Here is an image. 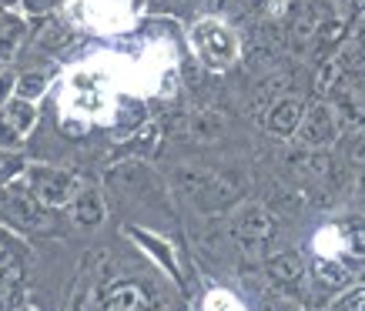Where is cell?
Listing matches in <instances>:
<instances>
[{
	"mask_svg": "<svg viewBox=\"0 0 365 311\" xmlns=\"http://www.w3.org/2000/svg\"><path fill=\"white\" fill-rule=\"evenodd\" d=\"M288 88H292V74H285V70H278V74H268V78L262 80L258 88H255L252 111H255V114H268Z\"/></svg>",
	"mask_w": 365,
	"mask_h": 311,
	"instance_id": "12",
	"label": "cell"
},
{
	"mask_svg": "<svg viewBox=\"0 0 365 311\" xmlns=\"http://www.w3.org/2000/svg\"><path fill=\"white\" fill-rule=\"evenodd\" d=\"M11 88H14V80L7 78V74H0V97H4V94H11Z\"/></svg>",
	"mask_w": 365,
	"mask_h": 311,
	"instance_id": "31",
	"label": "cell"
},
{
	"mask_svg": "<svg viewBox=\"0 0 365 311\" xmlns=\"http://www.w3.org/2000/svg\"><path fill=\"white\" fill-rule=\"evenodd\" d=\"M332 311H365V288H359V291H352L349 298H342L339 305H335Z\"/></svg>",
	"mask_w": 365,
	"mask_h": 311,
	"instance_id": "26",
	"label": "cell"
},
{
	"mask_svg": "<svg viewBox=\"0 0 365 311\" xmlns=\"http://www.w3.org/2000/svg\"><path fill=\"white\" fill-rule=\"evenodd\" d=\"M24 41V21L17 17H0V60L17 54V44Z\"/></svg>",
	"mask_w": 365,
	"mask_h": 311,
	"instance_id": "17",
	"label": "cell"
},
{
	"mask_svg": "<svg viewBox=\"0 0 365 311\" xmlns=\"http://www.w3.org/2000/svg\"><path fill=\"white\" fill-rule=\"evenodd\" d=\"M24 157L14 154V151H0V184H7V181H14L17 174L24 171Z\"/></svg>",
	"mask_w": 365,
	"mask_h": 311,
	"instance_id": "23",
	"label": "cell"
},
{
	"mask_svg": "<svg viewBox=\"0 0 365 311\" xmlns=\"http://www.w3.org/2000/svg\"><path fill=\"white\" fill-rule=\"evenodd\" d=\"M339 137V114H335L332 104H312L305 117H302V127H299V141L302 147H309V151H319V147H329Z\"/></svg>",
	"mask_w": 365,
	"mask_h": 311,
	"instance_id": "4",
	"label": "cell"
},
{
	"mask_svg": "<svg viewBox=\"0 0 365 311\" xmlns=\"http://www.w3.org/2000/svg\"><path fill=\"white\" fill-rule=\"evenodd\" d=\"M4 117H7V121L14 124V131L21 134H31L34 131V124H37V111H34V104L31 100H7V104H4Z\"/></svg>",
	"mask_w": 365,
	"mask_h": 311,
	"instance_id": "16",
	"label": "cell"
},
{
	"mask_svg": "<svg viewBox=\"0 0 365 311\" xmlns=\"http://www.w3.org/2000/svg\"><path fill=\"white\" fill-rule=\"evenodd\" d=\"M235 238L242 241L245 251H262V248L272 241L278 234V214L265 204H252V208H245L232 224Z\"/></svg>",
	"mask_w": 365,
	"mask_h": 311,
	"instance_id": "3",
	"label": "cell"
},
{
	"mask_svg": "<svg viewBox=\"0 0 365 311\" xmlns=\"http://www.w3.org/2000/svg\"><path fill=\"white\" fill-rule=\"evenodd\" d=\"M101 311H155V295L141 281H121L104 291Z\"/></svg>",
	"mask_w": 365,
	"mask_h": 311,
	"instance_id": "9",
	"label": "cell"
},
{
	"mask_svg": "<svg viewBox=\"0 0 365 311\" xmlns=\"http://www.w3.org/2000/svg\"><path fill=\"white\" fill-rule=\"evenodd\" d=\"M31 194L44 208H61V204H74L78 198V178L67 174L61 167H51V164H34L31 167Z\"/></svg>",
	"mask_w": 365,
	"mask_h": 311,
	"instance_id": "2",
	"label": "cell"
},
{
	"mask_svg": "<svg viewBox=\"0 0 365 311\" xmlns=\"http://www.w3.org/2000/svg\"><path fill=\"white\" fill-rule=\"evenodd\" d=\"M4 214H7L17 228H24V231H47V228L54 224V218L47 214L44 204L34 198V194H24V191H11V194L4 198Z\"/></svg>",
	"mask_w": 365,
	"mask_h": 311,
	"instance_id": "5",
	"label": "cell"
},
{
	"mask_svg": "<svg viewBox=\"0 0 365 311\" xmlns=\"http://www.w3.org/2000/svg\"><path fill=\"white\" fill-rule=\"evenodd\" d=\"M272 311H302L299 305H292V301H275V305H272Z\"/></svg>",
	"mask_w": 365,
	"mask_h": 311,
	"instance_id": "30",
	"label": "cell"
},
{
	"mask_svg": "<svg viewBox=\"0 0 365 311\" xmlns=\"http://www.w3.org/2000/svg\"><path fill=\"white\" fill-rule=\"evenodd\" d=\"M165 131L175 134V137H188V141H215V137H222L225 124L218 114L201 111V114H178V117H168Z\"/></svg>",
	"mask_w": 365,
	"mask_h": 311,
	"instance_id": "7",
	"label": "cell"
},
{
	"mask_svg": "<svg viewBox=\"0 0 365 311\" xmlns=\"http://www.w3.org/2000/svg\"><path fill=\"white\" fill-rule=\"evenodd\" d=\"M302 117H305V104L299 97H282L265 114V127L268 134H275V137H292V134H299L302 127Z\"/></svg>",
	"mask_w": 365,
	"mask_h": 311,
	"instance_id": "10",
	"label": "cell"
},
{
	"mask_svg": "<svg viewBox=\"0 0 365 311\" xmlns=\"http://www.w3.org/2000/svg\"><path fill=\"white\" fill-rule=\"evenodd\" d=\"M0 144L7 147V144H21V134L14 131V124L7 121V117H4V111H0Z\"/></svg>",
	"mask_w": 365,
	"mask_h": 311,
	"instance_id": "27",
	"label": "cell"
},
{
	"mask_svg": "<svg viewBox=\"0 0 365 311\" xmlns=\"http://www.w3.org/2000/svg\"><path fill=\"white\" fill-rule=\"evenodd\" d=\"M195 41H198V47H201V57H205L211 67H228L235 60V54H238L235 37L225 31L222 23H198Z\"/></svg>",
	"mask_w": 365,
	"mask_h": 311,
	"instance_id": "6",
	"label": "cell"
},
{
	"mask_svg": "<svg viewBox=\"0 0 365 311\" xmlns=\"http://www.w3.org/2000/svg\"><path fill=\"white\" fill-rule=\"evenodd\" d=\"M67 41H71V31H67V27H61V23H51V27L41 33V47H44V51H51V54H57L61 47H67Z\"/></svg>",
	"mask_w": 365,
	"mask_h": 311,
	"instance_id": "22",
	"label": "cell"
},
{
	"mask_svg": "<svg viewBox=\"0 0 365 311\" xmlns=\"http://www.w3.org/2000/svg\"><path fill=\"white\" fill-rule=\"evenodd\" d=\"M345 161L359 171H365V134H355L352 141L345 144Z\"/></svg>",
	"mask_w": 365,
	"mask_h": 311,
	"instance_id": "24",
	"label": "cell"
},
{
	"mask_svg": "<svg viewBox=\"0 0 365 311\" xmlns=\"http://www.w3.org/2000/svg\"><path fill=\"white\" fill-rule=\"evenodd\" d=\"M61 0H24V11L27 14H47V11H54Z\"/></svg>",
	"mask_w": 365,
	"mask_h": 311,
	"instance_id": "28",
	"label": "cell"
},
{
	"mask_svg": "<svg viewBox=\"0 0 365 311\" xmlns=\"http://www.w3.org/2000/svg\"><path fill=\"white\" fill-rule=\"evenodd\" d=\"M292 167H295V174H302V178H309V181L335 184V188L345 184V171L335 164V157L325 154V151H302V154L292 157Z\"/></svg>",
	"mask_w": 365,
	"mask_h": 311,
	"instance_id": "8",
	"label": "cell"
},
{
	"mask_svg": "<svg viewBox=\"0 0 365 311\" xmlns=\"http://www.w3.org/2000/svg\"><path fill=\"white\" fill-rule=\"evenodd\" d=\"M44 88H47V78L31 70V74H24V78L17 80V97L31 100V104H34V97H41V94H44Z\"/></svg>",
	"mask_w": 365,
	"mask_h": 311,
	"instance_id": "21",
	"label": "cell"
},
{
	"mask_svg": "<svg viewBox=\"0 0 365 311\" xmlns=\"http://www.w3.org/2000/svg\"><path fill=\"white\" fill-rule=\"evenodd\" d=\"M71 218H74V224H81V228H98L101 221H104V201H101V194L94 188H84L74 198V204H71Z\"/></svg>",
	"mask_w": 365,
	"mask_h": 311,
	"instance_id": "14",
	"label": "cell"
},
{
	"mask_svg": "<svg viewBox=\"0 0 365 311\" xmlns=\"http://www.w3.org/2000/svg\"><path fill=\"white\" fill-rule=\"evenodd\" d=\"M24 281V255L21 251H4L0 255V288H17Z\"/></svg>",
	"mask_w": 365,
	"mask_h": 311,
	"instance_id": "19",
	"label": "cell"
},
{
	"mask_svg": "<svg viewBox=\"0 0 365 311\" xmlns=\"http://www.w3.org/2000/svg\"><path fill=\"white\" fill-rule=\"evenodd\" d=\"M265 275L275 285H295L305 275V261H302L299 251H278L265 261Z\"/></svg>",
	"mask_w": 365,
	"mask_h": 311,
	"instance_id": "11",
	"label": "cell"
},
{
	"mask_svg": "<svg viewBox=\"0 0 365 311\" xmlns=\"http://www.w3.org/2000/svg\"><path fill=\"white\" fill-rule=\"evenodd\" d=\"M315 281H319L322 288H342L345 281H349V268L342 261H315Z\"/></svg>",
	"mask_w": 365,
	"mask_h": 311,
	"instance_id": "18",
	"label": "cell"
},
{
	"mask_svg": "<svg viewBox=\"0 0 365 311\" xmlns=\"http://www.w3.org/2000/svg\"><path fill=\"white\" fill-rule=\"evenodd\" d=\"M349 245L355 255H365V221L349 224Z\"/></svg>",
	"mask_w": 365,
	"mask_h": 311,
	"instance_id": "25",
	"label": "cell"
},
{
	"mask_svg": "<svg viewBox=\"0 0 365 311\" xmlns=\"http://www.w3.org/2000/svg\"><path fill=\"white\" fill-rule=\"evenodd\" d=\"M4 251H17V248H14V241H11V234H7V231H0V255H4Z\"/></svg>",
	"mask_w": 365,
	"mask_h": 311,
	"instance_id": "29",
	"label": "cell"
},
{
	"mask_svg": "<svg viewBox=\"0 0 365 311\" xmlns=\"http://www.w3.org/2000/svg\"><path fill=\"white\" fill-rule=\"evenodd\" d=\"M178 188L185 191L195 204L201 208H225L242 198V181L235 174H215V171H201V167H181L175 174Z\"/></svg>",
	"mask_w": 365,
	"mask_h": 311,
	"instance_id": "1",
	"label": "cell"
},
{
	"mask_svg": "<svg viewBox=\"0 0 365 311\" xmlns=\"http://www.w3.org/2000/svg\"><path fill=\"white\" fill-rule=\"evenodd\" d=\"M0 311H4V305H0Z\"/></svg>",
	"mask_w": 365,
	"mask_h": 311,
	"instance_id": "32",
	"label": "cell"
},
{
	"mask_svg": "<svg viewBox=\"0 0 365 311\" xmlns=\"http://www.w3.org/2000/svg\"><path fill=\"white\" fill-rule=\"evenodd\" d=\"M319 31H322L319 7H312V4L299 7L295 17H292V44H295V51H305V47L319 37Z\"/></svg>",
	"mask_w": 365,
	"mask_h": 311,
	"instance_id": "13",
	"label": "cell"
},
{
	"mask_svg": "<svg viewBox=\"0 0 365 311\" xmlns=\"http://www.w3.org/2000/svg\"><path fill=\"white\" fill-rule=\"evenodd\" d=\"M118 181H121L124 188H131V191H138V194H148V191L155 188V181H151V174L144 171L141 164H121L118 171Z\"/></svg>",
	"mask_w": 365,
	"mask_h": 311,
	"instance_id": "20",
	"label": "cell"
},
{
	"mask_svg": "<svg viewBox=\"0 0 365 311\" xmlns=\"http://www.w3.org/2000/svg\"><path fill=\"white\" fill-rule=\"evenodd\" d=\"M345 70H349V60H345L342 54L325 57L319 67V74H315V94H329V90L345 78Z\"/></svg>",
	"mask_w": 365,
	"mask_h": 311,
	"instance_id": "15",
	"label": "cell"
}]
</instances>
